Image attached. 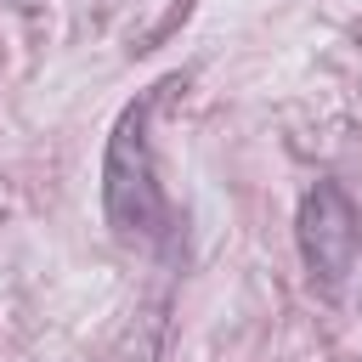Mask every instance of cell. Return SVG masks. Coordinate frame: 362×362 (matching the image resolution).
<instances>
[{"mask_svg":"<svg viewBox=\"0 0 362 362\" xmlns=\"http://www.w3.org/2000/svg\"><path fill=\"white\" fill-rule=\"evenodd\" d=\"M158 90H147L141 102H130L107 136V158H102V204L119 238H147L158 243L170 232V198L158 187L153 170V141H147V119H153Z\"/></svg>","mask_w":362,"mask_h":362,"instance_id":"6da1fadb","label":"cell"},{"mask_svg":"<svg viewBox=\"0 0 362 362\" xmlns=\"http://www.w3.org/2000/svg\"><path fill=\"white\" fill-rule=\"evenodd\" d=\"M294 238H300V260L317 283H345L356 255H362V215L356 204L345 198L339 181H317L305 198H300V215H294Z\"/></svg>","mask_w":362,"mask_h":362,"instance_id":"7a4b0ae2","label":"cell"}]
</instances>
